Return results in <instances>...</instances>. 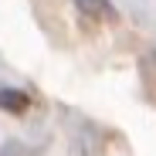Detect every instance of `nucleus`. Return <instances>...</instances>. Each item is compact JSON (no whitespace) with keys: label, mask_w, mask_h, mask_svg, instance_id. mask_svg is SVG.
Instances as JSON below:
<instances>
[{"label":"nucleus","mask_w":156,"mask_h":156,"mask_svg":"<svg viewBox=\"0 0 156 156\" xmlns=\"http://www.w3.org/2000/svg\"><path fill=\"white\" fill-rule=\"evenodd\" d=\"M27 105H31V98L24 95V92H17V88H0V109L20 115V112H27Z\"/></svg>","instance_id":"f03ea898"},{"label":"nucleus","mask_w":156,"mask_h":156,"mask_svg":"<svg viewBox=\"0 0 156 156\" xmlns=\"http://www.w3.org/2000/svg\"><path fill=\"white\" fill-rule=\"evenodd\" d=\"M78 10H82L85 17H95V20H115V10L109 0H75Z\"/></svg>","instance_id":"f257e3e1"}]
</instances>
